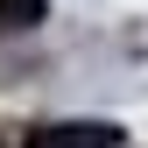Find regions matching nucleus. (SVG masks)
<instances>
[{
    "label": "nucleus",
    "instance_id": "1",
    "mask_svg": "<svg viewBox=\"0 0 148 148\" xmlns=\"http://www.w3.org/2000/svg\"><path fill=\"white\" fill-rule=\"evenodd\" d=\"M113 141H120V127H106V120H49L21 134V148H113Z\"/></svg>",
    "mask_w": 148,
    "mask_h": 148
},
{
    "label": "nucleus",
    "instance_id": "2",
    "mask_svg": "<svg viewBox=\"0 0 148 148\" xmlns=\"http://www.w3.org/2000/svg\"><path fill=\"white\" fill-rule=\"evenodd\" d=\"M42 0H0V35H14V28H35V21H42Z\"/></svg>",
    "mask_w": 148,
    "mask_h": 148
}]
</instances>
